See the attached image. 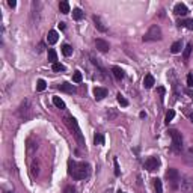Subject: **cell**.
I'll list each match as a JSON object with an SVG mask.
<instances>
[{"mask_svg":"<svg viewBox=\"0 0 193 193\" xmlns=\"http://www.w3.org/2000/svg\"><path fill=\"white\" fill-rule=\"evenodd\" d=\"M68 174H70L74 179H85L88 178L91 174V166L85 161H68Z\"/></svg>","mask_w":193,"mask_h":193,"instance_id":"6da1fadb","label":"cell"},{"mask_svg":"<svg viewBox=\"0 0 193 193\" xmlns=\"http://www.w3.org/2000/svg\"><path fill=\"white\" fill-rule=\"evenodd\" d=\"M64 121H65V125L71 130V133L74 134V137H75V141L79 143V146L85 148V145H86L85 136H83V133H82V130H80V127H79V122L75 121V118H72V116H65Z\"/></svg>","mask_w":193,"mask_h":193,"instance_id":"7a4b0ae2","label":"cell"},{"mask_svg":"<svg viewBox=\"0 0 193 193\" xmlns=\"http://www.w3.org/2000/svg\"><path fill=\"white\" fill-rule=\"evenodd\" d=\"M168 133L172 137V149H174V152L175 154H181V151H183V136H181V133L176 131V130H169Z\"/></svg>","mask_w":193,"mask_h":193,"instance_id":"3957f363","label":"cell"},{"mask_svg":"<svg viewBox=\"0 0 193 193\" xmlns=\"http://www.w3.org/2000/svg\"><path fill=\"white\" fill-rule=\"evenodd\" d=\"M161 36H163V33H161L160 26L158 24H152L149 27V30L143 35V41H160Z\"/></svg>","mask_w":193,"mask_h":193,"instance_id":"277c9868","label":"cell"},{"mask_svg":"<svg viewBox=\"0 0 193 193\" xmlns=\"http://www.w3.org/2000/svg\"><path fill=\"white\" fill-rule=\"evenodd\" d=\"M18 115H20V118H23L24 121H27V119H30L32 118V106H30V101L29 100H24L20 107H18Z\"/></svg>","mask_w":193,"mask_h":193,"instance_id":"5b68a950","label":"cell"},{"mask_svg":"<svg viewBox=\"0 0 193 193\" xmlns=\"http://www.w3.org/2000/svg\"><path fill=\"white\" fill-rule=\"evenodd\" d=\"M179 187H181V192L183 193H192L193 192V178L186 175L179 181Z\"/></svg>","mask_w":193,"mask_h":193,"instance_id":"8992f818","label":"cell"},{"mask_svg":"<svg viewBox=\"0 0 193 193\" xmlns=\"http://www.w3.org/2000/svg\"><path fill=\"white\" fill-rule=\"evenodd\" d=\"M143 166H145V169L146 171H149V172H152V171H156L158 169V166H160V158L158 157H149L145 160V163H143Z\"/></svg>","mask_w":193,"mask_h":193,"instance_id":"52a82bcc","label":"cell"},{"mask_svg":"<svg viewBox=\"0 0 193 193\" xmlns=\"http://www.w3.org/2000/svg\"><path fill=\"white\" fill-rule=\"evenodd\" d=\"M166 178L172 183V187L176 189V184L179 183V172L176 169H174V168H171V169L166 171Z\"/></svg>","mask_w":193,"mask_h":193,"instance_id":"ba28073f","label":"cell"},{"mask_svg":"<svg viewBox=\"0 0 193 193\" xmlns=\"http://www.w3.org/2000/svg\"><path fill=\"white\" fill-rule=\"evenodd\" d=\"M95 47H97V50H100V52H109L110 50V45H109V42L104 41V39H101V38H98V39H95Z\"/></svg>","mask_w":193,"mask_h":193,"instance_id":"9c48e42d","label":"cell"},{"mask_svg":"<svg viewBox=\"0 0 193 193\" xmlns=\"http://www.w3.org/2000/svg\"><path fill=\"white\" fill-rule=\"evenodd\" d=\"M184 160H186L187 164H193V143H190L184 149Z\"/></svg>","mask_w":193,"mask_h":193,"instance_id":"30bf717a","label":"cell"},{"mask_svg":"<svg viewBox=\"0 0 193 193\" xmlns=\"http://www.w3.org/2000/svg\"><path fill=\"white\" fill-rule=\"evenodd\" d=\"M174 12H175L176 15H187L189 9H187V6L184 3H176L175 8H174Z\"/></svg>","mask_w":193,"mask_h":193,"instance_id":"8fae6325","label":"cell"},{"mask_svg":"<svg viewBox=\"0 0 193 193\" xmlns=\"http://www.w3.org/2000/svg\"><path fill=\"white\" fill-rule=\"evenodd\" d=\"M59 91H62V92H67V94H74L75 92V86L74 85H71V83H60L59 86H57Z\"/></svg>","mask_w":193,"mask_h":193,"instance_id":"7c38bea8","label":"cell"},{"mask_svg":"<svg viewBox=\"0 0 193 193\" xmlns=\"http://www.w3.org/2000/svg\"><path fill=\"white\" fill-rule=\"evenodd\" d=\"M94 97H95V100H103L107 97V89L106 88H95L94 89Z\"/></svg>","mask_w":193,"mask_h":193,"instance_id":"4fadbf2b","label":"cell"},{"mask_svg":"<svg viewBox=\"0 0 193 193\" xmlns=\"http://www.w3.org/2000/svg\"><path fill=\"white\" fill-rule=\"evenodd\" d=\"M154 83H156V80H154V75H151V74H146L145 75V79H143V86L146 89L152 88L154 86Z\"/></svg>","mask_w":193,"mask_h":193,"instance_id":"5bb4252c","label":"cell"},{"mask_svg":"<svg viewBox=\"0 0 193 193\" xmlns=\"http://www.w3.org/2000/svg\"><path fill=\"white\" fill-rule=\"evenodd\" d=\"M57 39H59V35H57V32L56 30H50L48 32V35H47V42L53 45V44H56L57 42Z\"/></svg>","mask_w":193,"mask_h":193,"instance_id":"9a60e30c","label":"cell"},{"mask_svg":"<svg viewBox=\"0 0 193 193\" xmlns=\"http://www.w3.org/2000/svg\"><path fill=\"white\" fill-rule=\"evenodd\" d=\"M92 20H94V23H95V27H97L100 32H106V30H107V27L103 24L101 18L98 17V15H94V18H92Z\"/></svg>","mask_w":193,"mask_h":193,"instance_id":"2e32d148","label":"cell"},{"mask_svg":"<svg viewBox=\"0 0 193 193\" xmlns=\"http://www.w3.org/2000/svg\"><path fill=\"white\" fill-rule=\"evenodd\" d=\"M112 72H113V75H115L116 80H122L124 79V71L121 70L119 67H113V68H112Z\"/></svg>","mask_w":193,"mask_h":193,"instance_id":"e0dca14e","label":"cell"},{"mask_svg":"<svg viewBox=\"0 0 193 193\" xmlns=\"http://www.w3.org/2000/svg\"><path fill=\"white\" fill-rule=\"evenodd\" d=\"M192 48L193 45L189 42L187 45H186V48H184V53H183V57H184V62H187L189 60V57H190V53H192Z\"/></svg>","mask_w":193,"mask_h":193,"instance_id":"ac0fdd59","label":"cell"},{"mask_svg":"<svg viewBox=\"0 0 193 193\" xmlns=\"http://www.w3.org/2000/svg\"><path fill=\"white\" fill-rule=\"evenodd\" d=\"M53 104L56 106L57 109H60V110L65 109V103H64V100L59 98V97H53Z\"/></svg>","mask_w":193,"mask_h":193,"instance_id":"d6986e66","label":"cell"},{"mask_svg":"<svg viewBox=\"0 0 193 193\" xmlns=\"http://www.w3.org/2000/svg\"><path fill=\"white\" fill-rule=\"evenodd\" d=\"M152 184H154V189H156V193H163V184L158 178H154L152 179Z\"/></svg>","mask_w":193,"mask_h":193,"instance_id":"ffe728a7","label":"cell"},{"mask_svg":"<svg viewBox=\"0 0 193 193\" xmlns=\"http://www.w3.org/2000/svg\"><path fill=\"white\" fill-rule=\"evenodd\" d=\"M59 9L62 14H70V3L68 2H60L59 3Z\"/></svg>","mask_w":193,"mask_h":193,"instance_id":"44dd1931","label":"cell"},{"mask_svg":"<svg viewBox=\"0 0 193 193\" xmlns=\"http://www.w3.org/2000/svg\"><path fill=\"white\" fill-rule=\"evenodd\" d=\"M83 17H85V12H83L82 9H79V8L72 9V18H74V20H82Z\"/></svg>","mask_w":193,"mask_h":193,"instance_id":"7402d4cb","label":"cell"},{"mask_svg":"<svg viewBox=\"0 0 193 193\" xmlns=\"http://www.w3.org/2000/svg\"><path fill=\"white\" fill-rule=\"evenodd\" d=\"M48 60H50L52 64H56V62H57V53H56L54 48H50V50H48Z\"/></svg>","mask_w":193,"mask_h":193,"instance_id":"603a6c76","label":"cell"},{"mask_svg":"<svg viewBox=\"0 0 193 193\" xmlns=\"http://www.w3.org/2000/svg\"><path fill=\"white\" fill-rule=\"evenodd\" d=\"M171 52L174 53V54H176V53L181 52V42H179V41H175V42L171 45Z\"/></svg>","mask_w":193,"mask_h":193,"instance_id":"cb8c5ba5","label":"cell"},{"mask_svg":"<svg viewBox=\"0 0 193 193\" xmlns=\"http://www.w3.org/2000/svg\"><path fill=\"white\" fill-rule=\"evenodd\" d=\"M62 53H64V56H67V57L71 56V54H72V47L68 45V44H64V45H62Z\"/></svg>","mask_w":193,"mask_h":193,"instance_id":"d4e9b609","label":"cell"},{"mask_svg":"<svg viewBox=\"0 0 193 193\" xmlns=\"http://www.w3.org/2000/svg\"><path fill=\"white\" fill-rule=\"evenodd\" d=\"M45 88H47V83H45V80H42V79H39L38 82H36V91H45Z\"/></svg>","mask_w":193,"mask_h":193,"instance_id":"484cf974","label":"cell"},{"mask_svg":"<svg viewBox=\"0 0 193 193\" xmlns=\"http://www.w3.org/2000/svg\"><path fill=\"white\" fill-rule=\"evenodd\" d=\"M179 26H184V27H187L189 30H193V20H192V18L184 20V21H181V23H179Z\"/></svg>","mask_w":193,"mask_h":193,"instance_id":"4316f807","label":"cell"},{"mask_svg":"<svg viewBox=\"0 0 193 193\" xmlns=\"http://www.w3.org/2000/svg\"><path fill=\"white\" fill-rule=\"evenodd\" d=\"M82 80H83L82 72H80V71H75V72L72 74V82H74V83H80Z\"/></svg>","mask_w":193,"mask_h":193,"instance_id":"83f0119b","label":"cell"},{"mask_svg":"<svg viewBox=\"0 0 193 193\" xmlns=\"http://www.w3.org/2000/svg\"><path fill=\"white\" fill-rule=\"evenodd\" d=\"M174 118H175V112H174V110L171 109V110H169V112L166 113V118H164V122H166V124H169L171 121H172V119H174Z\"/></svg>","mask_w":193,"mask_h":193,"instance_id":"f1b7e54d","label":"cell"},{"mask_svg":"<svg viewBox=\"0 0 193 193\" xmlns=\"http://www.w3.org/2000/svg\"><path fill=\"white\" fill-rule=\"evenodd\" d=\"M116 100H118V103L122 106V107H127V106H128V101L124 98V95H121V94H118V95H116Z\"/></svg>","mask_w":193,"mask_h":193,"instance_id":"f546056e","label":"cell"},{"mask_svg":"<svg viewBox=\"0 0 193 193\" xmlns=\"http://www.w3.org/2000/svg\"><path fill=\"white\" fill-rule=\"evenodd\" d=\"M94 142H95V145H98V143H104V136L103 134H100V133H97L95 134V137H94Z\"/></svg>","mask_w":193,"mask_h":193,"instance_id":"4dcf8cb0","label":"cell"},{"mask_svg":"<svg viewBox=\"0 0 193 193\" xmlns=\"http://www.w3.org/2000/svg\"><path fill=\"white\" fill-rule=\"evenodd\" d=\"M53 71H56V72H59V71H65V65L56 62V64H53Z\"/></svg>","mask_w":193,"mask_h":193,"instance_id":"1f68e13d","label":"cell"},{"mask_svg":"<svg viewBox=\"0 0 193 193\" xmlns=\"http://www.w3.org/2000/svg\"><path fill=\"white\" fill-rule=\"evenodd\" d=\"M113 164H115V175L119 176L121 175V171H119V163H118V158H113Z\"/></svg>","mask_w":193,"mask_h":193,"instance_id":"d6a6232c","label":"cell"},{"mask_svg":"<svg viewBox=\"0 0 193 193\" xmlns=\"http://www.w3.org/2000/svg\"><path fill=\"white\" fill-rule=\"evenodd\" d=\"M64 193H77V190H75L72 186H67L65 190H64Z\"/></svg>","mask_w":193,"mask_h":193,"instance_id":"836d02e7","label":"cell"},{"mask_svg":"<svg viewBox=\"0 0 193 193\" xmlns=\"http://www.w3.org/2000/svg\"><path fill=\"white\" fill-rule=\"evenodd\" d=\"M187 86H189V88H193V74H189V75H187Z\"/></svg>","mask_w":193,"mask_h":193,"instance_id":"e575fe53","label":"cell"},{"mask_svg":"<svg viewBox=\"0 0 193 193\" xmlns=\"http://www.w3.org/2000/svg\"><path fill=\"white\" fill-rule=\"evenodd\" d=\"M8 5H9L11 8H15V6H17V2H15V0H8Z\"/></svg>","mask_w":193,"mask_h":193,"instance_id":"d590c367","label":"cell"},{"mask_svg":"<svg viewBox=\"0 0 193 193\" xmlns=\"http://www.w3.org/2000/svg\"><path fill=\"white\" fill-rule=\"evenodd\" d=\"M164 92H166V91H164L163 86H160V88H158V94H160V95H164Z\"/></svg>","mask_w":193,"mask_h":193,"instance_id":"8d00e7d4","label":"cell"},{"mask_svg":"<svg viewBox=\"0 0 193 193\" xmlns=\"http://www.w3.org/2000/svg\"><path fill=\"white\" fill-rule=\"evenodd\" d=\"M42 50H44V44L41 42V44L38 45V53H41V52H42Z\"/></svg>","mask_w":193,"mask_h":193,"instance_id":"74e56055","label":"cell"},{"mask_svg":"<svg viewBox=\"0 0 193 193\" xmlns=\"http://www.w3.org/2000/svg\"><path fill=\"white\" fill-rule=\"evenodd\" d=\"M59 29L64 30V29H65V23H59Z\"/></svg>","mask_w":193,"mask_h":193,"instance_id":"f35d334b","label":"cell"},{"mask_svg":"<svg viewBox=\"0 0 193 193\" xmlns=\"http://www.w3.org/2000/svg\"><path fill=\"white\" fill-rule=\"evenodd\" d=\"M187 94H189V95L193 98V91H190V89H189V91H187Z\"/></svg>","mask_w":193,"mask_h":193,"instance_id":"ab89813d","label":"cell"},{"mask_svg":"<svg viewBox=\"0 0 193 193\" xmlns=\"http://www.w3.org/2000/svg\"><path fill=\"white\" fill-rule=\"evenodd\" d=\"M189 118H190V121L193 122V113H189Z\"/></svg>","mask_w":193,"mask_h":193,"instance_id":"60d3db41","label":"cell"},{"mask_svg":"<svg viewBox=\"0 0 193 193\" xmlns=\"http://www.w3.org/2000/svg\"><path fill=\"white\" fill-rule=\"evenodd\" d=\"M116 193H125V192H122V190H118V192H116Z\"/></svg>","mask_w":193,"mask_h":193,"instance_id":"b9f144b4","label":"cell"},{"mask_svg":"<svg viewBox=\"0 0 193 193\" xmlns=\"http://www.w3.org/2000/svg\"><path fill=\"white\" fill-rule=\"evenodd\" d=\"M5 193H14V192H5Z\"/></svg>","mask_w":193,"mask_h":193,"instance_id":"7bdbcfd3","label":"cell"}]
</instances>
